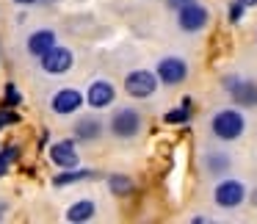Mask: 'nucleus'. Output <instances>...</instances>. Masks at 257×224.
Segmentation results:
<instances>
[{
	"label": "nucleus",
	"instance_id": "f8f14e48",
	"mask_svg": "<svg viewBox=\"0 0 257 224\" xmlns=\"http://www.w3.org/2000/svg\"><path fill=\"white\" fill-rule=\"evenodd\" d=\"M53 47H56V31H50V28H39L28 36V53L36 58H42Z\"/></svg>",
	"mask_w": 257,
	"mask_h": 224
},
{
	"label": "nucleus",
	"instance_id": "6e6552de",
	"mask_svg": "<svg viewBox=\"0 0 257 224\" xmlns=\"http://www.w3.org/2000/svg\"><path fill=\"white\" fill-rule=\"evenodd\" d=\"M72 64H75V56H72V50H67V47H53V50H47L45 56H42V67H45V72H50V75L69 72Z\"/></svg>",
	"mask_w": 257,
	"mask_h": 224
},
{
	"label": "nucleus",
	"instance_id": "aec40b11",
	"mask_svg": "<svg viewBox=\"0 0 257 224\" xmlns=\"http://www.w3.org/2000/svg\"><path fill=\"white\" fill-rule=\"evenodd\" d=\"M166 122H169V125L188 122V105H185V108H177V111H169V114H166Z\"/></svg>",
	"mask_w": 257,
	"mask_h": 224
},
{
	"label": "nucleus",
	"instance_id": "2eb2a0df",
	"mask_svg": "<svg viewBox=\"0 0 257 224\" xmlns=\"http://www.w3.org/2000/svg\"><path fill=\"white\" fill-rule=\"evenodd\" d=\"M108 185H111V191H113V194H119V196H124V194H130V191H133V180L122 177V174L108 177Z\"/></svg>",
	"mask_w": 257,
	"mask_h": 224
},
{
	"label": "nucleus",
	"instance_id": "4be33fe9",
	"mask_svg": "<svg viewBox=\"0 0 257 224\" xmlns=\"http://www.w3.org/2000/svg\"><path fill=\"white\" fill-rule=\"evenodd\" d=\"M169 6H174V9H180V6H188V3H194V0H166Z\"/></svg>",
	"mask_w": 257,
	"mask_h": 224
},
{
	"label": "nucleus",
	"instance_id": "5701e85b",
	"mask_svg": "<svg viewBox=\"0 0 257 224\" xmlns=\"http://www.w3.org/2000/svg\"><path fill=\"white\" fill-rule=\"evenodd\" d=\"M238 3H243L246 9H251V6H257V0H238Z\"/></svg>",
	"mask_w": 257,
	"mask_h": 224
},
{
	"label": "nucleus",
	"instance_id": "423d86ee",
	"mask_svg": "<svg viewBox=\"0 0 257 224\" xmlns=\"http://www.w3.org/2000/svg\"><path fill=\"white\" fill-rule=\"evenodd\" d=\"M213 199H216L218 207H227V210H232V207H238L240 202L246 199V185L238 183V180H224V183L216 185V191H213Z\"/></svg>",
	"mask_w": 257,
	"mask_h": 224
},
{
	"label": "nucleus",
	"instance_id": "1a4fd4ad",
	"mask_svg": "<svg viewBox=\"0 0 257 224\" xmlns=\"http://www.w3.org/2000/svg\"><path fill=\"white\" fill-rule=\"evenodd\" d=\"M80 105H83V94H80L78 89H61V91H56L53 100H50L53 114H58V117H69V114H75Z\"/></svg>",
	"mask_w": 257,
	"mask_h": 224
},
{
	"label": "nucleus",
	"instance_id": "f03ea898",
	"mask_svg": "<svg viewBox=\"0 0 257 224\" xmlns=\"http://www.w3.org/2000/svg\"><path fill=\"white\" fill-rule=\"evenodd\" d=\"M141 125H144V119H141V114L136 108H119L111 117L108 128H111V133L116 139H136L141 133Z\"/></svg>",
	"mask_w": 257,
	"mask_h": 224
},
{
	"label": "nucleus",
	"instance_id": "6ab92c4d",
	"mask_svg": "<svg viewBox=\"0 0 257 224\" xmlns=\"http://www.w3.org/2000/svg\"><path fill=\"white\" fill-rule=\"evenodd\" d=\"M20 122V117H17V111L14 108H0V130L3 128H9V125H17Z\"/></svg>",
	"mask_w": 257,
	"mask_h": 224
},
{
	"label": "nucleus",
	"instance_id": "412c9836",
	"mask_svg": "<svg viewBox=\"0 0 257 224\" xmlns=\"http://www.w3.org/2000/svg\"><path fill=\"white\" fill-rule=\"evenodd\" d=\"M243 12H246V6H243V3H238V0H235L232 6H229V23H238V20L243 17Z\"/></svg>",
	"mask_w": 257,
	"mask_h": 224
},
{
	"label": "nucleus",
	"instance_id": "4468645a",
	"mask_svg": "<svg viewBox=\"0 0 257 224\" xmlns=\"http://www.w3.org/2000/svg\"><path fill=\"white\" fill-rule=\"evenodd\" d=\"M100 133H102V125L97 122V119H78V122H75V136H78V139L94 141V139H100Z\"/></svg>",
	"mask_w": 257,
	"mask_h": 224
},
{
	"label": "nucleus",
	"instance_id": "20e7f679",
	"mask_svg": "<svg viewBox=\"0 0 257 224\" xmlns=\"http://www.w3.org/2000/svg\"><path fill=\"white\" fill-rule=\"evenodd\" d=\"M158 75L147 72V69H133V72L124 78V91H127L130 97H136V100H144V97H152L158 89Z\"/></svg>",
	"mask_w": 257,
	"mask_h": 224
},
{
	"label": "nucleus",
	"instance_id": "9b49d317",
	"mask_svg": "<svg viewBox=\"0 0 257 224\" xmlns=\"http://www.w3.org/2000/svg\"><path fill=\"white\" fill-rule=\"evenodd\" d=\"M50 161L56 163L58 169H75L78 166V152H75L72 141H56L50 147Z\"/></svg>",
	"mask_w": 257,
	"mask_h": 224
},
{
	"label": "nucleus",
	"instance_id": "a211bd4d",
	"mask_svg": "<svg viewBox=\"0 0 257 224\" xmlns=\"http://www.w3.org/2000/svg\"><path fill=\"white\" fill-rule=\"evenodd\" d=\"M3 102H6L9 108H17L20 102H23V94L17 91V86H14V83H9V86H6V94H3Z\"/></svg>",
	"mask_w": 257,
	"mask_h": 224
},
{
	"label": "nucleus",
	"instance_id": "f3484780",
	"mask_svg": "<svg viewBox=\"0 0 257 224\" xmlns=\"http://www.w3.org/2000/svg\"><path fill=\"white\" fill-rule=\"evenodd\" d=\"M14 158H17V147H14V144H9V147L0 150V177L9 172V163H12Z\"/></svg>",
	"mask_w": 257,
	"mask_h": 224
},
{
	"label": "nucleus",
	"instance_id": "ddd939ff",
	"mask_svg": "<svg viewBox=\"0 0 257 224\" xmlns=\"http://www.w3.org/2000/svg\"><path fill=\"white\" fill-rule=\"evenodd\" d=\"M94 210H97V205L91 199H80V202H75V205L67 210V221H72V224L89 221V218H94Z\"/></svg>",
	"mask_w": 257,
	"mask_h": 224
},
{
	"label": "nucleus",
	"instance_id": "dca6fc26",
	"mask_svg": "<svg viewBox=\"0 0 257 224\" xmlns=\"http://www.w3.org/2000/svg\"><path fill=\"white\" fill-rule=\"evenodd\" d=\"M83 177H91L89 169H80V172H61L53 183H56V185H67V183H75V180H83Z\"/></svg>",
	"mask_w": 257,
	"mask_h": 224
},
{
	"label": "nucleus",
	"instance_id": "39448f33",
	"mask_svg": "<svg viewBox=\"0 0 257 224\" xmlns=\"http://www.w3.org/2000/svg\"><path fill=\"white\" fill-rule=\"evenodd\" d=\"M158 80L166 86H180L185 78H188V64L177 56H166L158 61Z\"/></svg>",
	"mask_w": 257,
	"mask_h": 224
},
{
	"label": "nucleus",
	"instance_id": "0eeeda50",
	"mask_svg": "<svg viewBox=\"0 0 257 224\" xmlns=\"http://www.w3.org/2000/svg\"><path fill=\"white\" fill-rule=\"evenodd\" d=\"M224 89L229 91L238 105L243 108H251L257 105V83L254 80H240V78H224Z\"/></svg>",
	"mask_w": 257,
	"mask_h": 224
},
{
	"label": "nucleus",
	"instance_id": "7ed1b4c3",
	"mask_svg": "<svg viewBox=\"0 0 257 224\" xmlns=\"http://www.w3.org/2000/svg\"><path fill=\"white\" fill-rule=\"evenodd\" d=\"M210 23V12L199 3H188V6H180L177 9V28L185 31V34H199V31L207 28Z\"/></svg>",
	"mask_w": 257,
	"mask_h": 224
},
{
	"label": "nucleus",
	"instance_id": "f257e3e1",
	"mask_svg": "<svg viewBox=\"0 0 257 224\" xmlns=\"http://www.w3.org/2000/svg\"><path fill=\"white\" fill-rule=\"evenodd\" d=\"M243 130H246V119L235 108H224V111L213 114L210 119V133L218 141H235L243 136Z\"/></svg>",
	"mask_w": 257,
	"mask_h": 224
},
{
	"label": "nucleus",
	"instance_id": "9d476101",
	"mask_svg": "<svg viewBox=\"0 0 257 224\" xmlns=\"http://www.w3.org/2000/svg\"><path fill=\"white\" fill-rule=\"evenodd\" d=\"M113 97H116V89H113L108 80H94V83L89 86V91H86V102H89L91 108H108L113 102Z\"/></svg>",
	"mask_w": 257,
	"mask_h": 224
},
{
	"label": "nucleus",
	"instance_id": "b1692460",
	"mask_svg": "<svg viewBox=\"0 0 257 224\" xmlns=\"http://www.w3.org/2000/svg\"><path fill=\"white\" fill-rule=\"evenodd\" d=\"M14 3H20V6H31V3H36V0H14Z\"/></svg>",
	"mask_w": 257,
	"mask_h": 224
}]
</instances>
